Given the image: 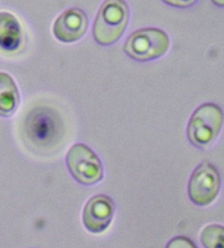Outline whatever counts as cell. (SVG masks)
<instances>
[{
    "label": "cell",
    "mask_w": 224,
    "mask_h": 248,
    "mask_svg": "<svg viewBox=\"0 0 224 248\" xmlns=\"http://www.w3.org/2000/svg\"><path fill=\"white\" fill-rule=\"evenodd\" d=\"M223 124L221 108L213 103H205L193 112L187 127V137L192 145L208 149L218 138Z\"/></svg>",
    "instance_id": "cell-2"
},
{
    "label": "cell",
    "mask_w": 224,
    "mask_h": 248,
    "mask_svg": "<svg viewBox=\"0 0 224 248\" xmlns=\"http://www.w3.org/2000/svg\"><path fill=\"white\" fill-rule=\"evenodd\" d=\"M167 247H196L193 245L191 239H188L184 236L175 237L170 242Z\"/></svg>",
    "instance_id": "cell-12"
},
{
    "label": "cell",
    "mask_w": 224,
    "mask_h": 248,
    "mask_svg": "<svg viewBox=\"0 0 224 248\" xmlns=\"http://www.w3.org/2000/svg\"><path fill=\"white\" fill-rule=\"evenodd\" d=\"M129 8L125 0H105L93 24V37L97 44L109 46L117 42L127 28Z\"/></svg>",
    "instance_id": "cell-1"
},
{
    "label": "cell",
    "mask_w": 224,
    "mask_h": 248,
    "mask_svg": "<svg viewBox=\"0 0 224 248\" xmlns=\"http://www.w3.org/2000/svg\"><path fill=\"white\" fill-rule=\"evenodd\" d=\"M66 162L72 177L82 185H94L103 178L102 162L87 144H73L67 153Z\"/></svg>",
    "instance_id": "cell-5"
},
{
    "label": "cell",
    "mask_w": 224,
    "mask_h": 248,
    "mask_svg": "<svg viewBox=\"0 0 224 248\" xmlns=\"http://www.w3.org/2000/svg\"><path fill=\"white\" fill-rule=\"evenodd\" d=\"M221 178L215 166L204 161L193 170L188 183V196L197 206H207L214 202L220 191Z\"/></svg>",
    "instance_id": "cell-6"
},
{
    "label": "cell",
    "mask_w": 224,
    "mask_h": 248,
    "mask_svg": "<svg viewBox=\"0 0 224 248\" xmlns=\"http://www.w3.org/2000/svg\"><path fill=\"white\" fill-rule=\"evenodd\" d=\"M24 44L23 30L19 20L9 12H0V49L15 54Z\"/></svg>",
    "instance_id": "cell-9"
},
{
    "label": "cell",
    "mask_w": 224,
    "mask_h": 248,
    "mask_svg": "<svg viewBox=\"0 0 224 248\" xmlns=\"http://www.w3.org/2000/svg\"><path fill=\"white\" fill-rule=\"evenodd\" d=\"M212 2L214 3V5H217L218 7L224 6V0H212Z\"/></svg>",
    "instance_id": "cell-14"
},
{
    "label": "cell",
    "mask_w": 224,
    "mask_h": 248,
    "mask_svg": "<svg viewBox=\"0 0 224 248\" xmlns=\"http://www.w3.org/2000/svg\"><path fill=\"white\" fill-rule=\"evenodd\" d=\"M223 237L224 229L222 225H209L201 232V243L207 248L223 247Z\"/></svg>",
    "instance_id": "cell-11"
},
{
    "label": "cell",
    "mask_w": 224,
    "mask_h": 248,
    "mask_svg": "<svg viewBox=\"0 0 224 248\" xmlns=\"http://www.w3.org/2000/svg\"><path fill=\"white\" fill-rule=\"evenodd\" d=\"M170 47L167 34L157 28L132 32L124 45V52L137 62H149L164 55Z\"/></svg>",
    "instance_id": "cell-3"
},
{
    "label": "cell",
    "mask_w": 224,
    "mask_h": 248,
    "mask_svg": "<svg viewBox=\"0 0 224 248\" xmlns=\"http://www.w3.org/2000/svg\"><path fill=\"white\" fill-rule=\"evenodd\" d=\"M166 5L176 8H187L192 6L197 0H162Z\"/></svg>",
    "instance_id": "cell-13"
},
{
    "label": "cell",
    "mask_w": 224,
    "mask_h": 248,
    "mask_svg": "<svg viewBox=\"0 0 224 248\" xmlns=\"http://www.w3.org/2000/svg\"><path fill=\"white\" fill-rule=\"evenodd\" d=\"M25 134L34 147L48 149L59 141L63 134V124L57 114L41 108L33 110L27 119Z\"/></svg>",
    "instance_id": "cell-4"
},
{
    "label": "cell",
    "mask_w": 224,
    "mask_h": 248,
    "mask_svg": "<svg viewBox=\"0 0 224 248\" xmlns=\"http://www.w3.org/2000/svg\"><path fill=\"white\" fill-rule=\"evenodd\" d=\"M115 203L111 197L96 195L85 204L83 210V224L89 232L102 233L113 221Z\"/></svg>",
    "instance_id": "cell-7"
},
{
    "label": "cell",
    "mask_w": 224,
    "mask_h": 248,
    "mask_svg": "<svg viewBox=\"0 0 224 248\" xmlns=\"http://www.w3.org/2000/svg\"><path fill=\"white\" fill-rule=\"evenodd\" d=\"M88 29V18L79 8H70L56 19L53 33L58 41L73 43L80 40Z\"/></svg>",
    "instance_id": "cell-8"
},
{
    "label": "cell",
    "mask_w": 224,
    "mask_h": 248,
    "mask_svg": "<svg viewBox=\"0 0 224 248\" xmlns=\"http://www.w3.org/2000/svg\"><path fill=\"white\" fill-rule=\"evenodd\" d=\"M20 103L19 90L7 72L0 71V117H10Z\"/></svg>",
    "instance_id": "cell-10"
}]
</instances>
